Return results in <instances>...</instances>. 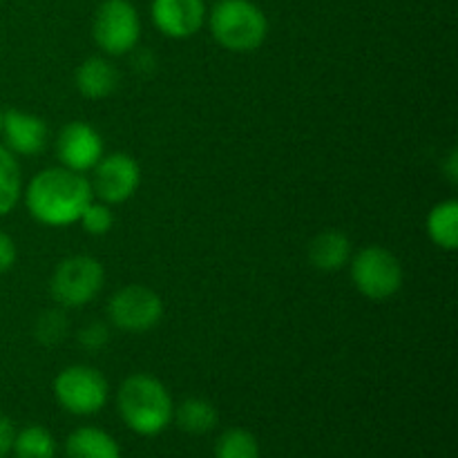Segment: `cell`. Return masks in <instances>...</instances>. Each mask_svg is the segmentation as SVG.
<instances>
[{
    "label": "cell",
    "instance_id": "16",
    "mask_svg": "<svg viewBox=\"0 0 458 458\" xmlns=\"http://www.w3.org/2000/svg\"><path fill=\"white\" fill-rule=\"evenodd\" d=\"M173 419L177 420L179 429L192 437H201L217 428V410L204 398H188L177 410L173 411Z\"/></svg>",
    "mask_w": 458,
    "mask_h": 458
},
{
    "label": "cell",
    "instance_id": "26",
    "mask_svg": "<svg viewBox=\"0 0 458 458\" xmlns=\"http://www.w3.org/2000/svg\"><path fill=\"white\" fill-rule=\"evenodd\" d=\"M3 116H4V112L0 110V134H3Z\"/></svg>",
    "mask_w": 458,
    "mask_h": 458
},
{
    "label": "cell",
    "instance_id": "15",
    "mask_svg": "<svg viewBox=\"0 0 458 458\" xmlns=\"http://www.w3.org/2000/svg\"><path fill=\"white\" fill-rule=\"evenodd\" d=\"M67 458H121V447L106 429L79 428L67 437Z\"/></svg>",
    "mask_w": 458,
    "mask_h": 458
},
{
    "label": "cell",
    "instance_id": "24",
    "mask_svg": "<svg viewBox=\"0 0 458 458\" xmlns=\"http://www.w3.org/2000/svg\"><path fill=\"white\" fill-rule=\"evenodd\" d=\"M16 264V244L7 233L0 231V273H7Z\"/></svg>",
    "mask_w": 458,
    "mask_h": 458
},
{
    "label": "cell",
    "instance_id": "21",
    "mask_svg": "<svg viewBox=\"0 0 458 458\" xmlns=\"http://www.w3.org/2000/svg\"><path fill=\"white\" fill-rule=\"evenodd\" d=\"M79 222L83 224V228L89 233V235H106V233H110L112 224H114V215H112L110 204H103V201L92 199L88 206H85Z\"/></svg>",
    "mask_w": 458,
    "mask_h": 458
},
{
    "label": "cell",
    "instance_id": "9",
    "mask_svg": "<svg viewBox=\"0 0 458 458\" xmlns=\"http://www.w3.org/2000/svg\"><path fill=\"white\" fill-rule=\"evenodd\" d=\"M92 170L94 177L89 182L92 195H97L103 204H123L137 192L141 183V168L125 152L101 157V161Z\"/></svg>",
    "mask_w": 458,
    "mask_h": 458
},
{
    "label": "cell",
    "instance_id": "6",
    "mask_svg": "<svg viewBox=\"0 0 458 458\" xmlns=\"http://www.w3.org/2000/svg\"><path fill=\"white\" fill-rule=\"evenodd\" d=\"M107 387L106 376L88 365H72L63 369L54 380V396L58 405L74 416L97 414L106 407Z\"/></svg>",
    "mask_w": 458,
    "mask_h": 458
},
{
    "label": "cell",
    "instance_id": "25",
    "mask_svg": "<svg viewBox=\"0 0 458 458\" xmlns=\"http://www.w3.org/2000/svg\"><path fill=\"white\" fill-rule=\"evenodd\" d=\"M13 438H16V428L9 419L0 416V456H7L13 447Z\"/></svg>",
    "mask_w": 458,
    "mask_h": 458
},
{
    "label": "cell",
    "instance_id": "10",
    "mask_svg": "<svg viewBox=\"0 0 458 458\" xmlns=\"http://www.w3.org/2000/svg\"><path fill=\"white\" fill-rule=\"evenodd\" d=\"M56 157L63 168L74 173H88L101 161L103 139L92 125L83 121H72L61 130L56 139Z\"/></svg>",
    "mask_w": 458,
    "mask_h": 458
},
{
    "label": "cell",
    "instance_id": "3",
    "mask_svg": "<svg viewBox=\"0 0 458 458\" xmlns=\"http://www.w3.org/2000/svg\"><path fill=\"white\" fill-rule=\"evenodd\" d=\"M206 18L213 38L228 52H255L268 36L267 13L253 0H219Z\"/></svg>",
    "mask_w": 458,
    "mask_h": 458
},
{
    "label": "cell",
    "instance_id": "22",
    "mask_svg": "<svg viewBox=\"0 0 458 458\" xmlns=\"http://www.w3.org/2000/svg\"><path fill=\"white\" fill-rule=\"evenodd\" d=\"M67 334V320L58 311H47L40 316L38 325H36V335L43 344H56L65 338Z\"/></svg>",
    "mask_w": 458,
    "mask_h": 458
},
{
    "label": "cell",
    "instance_id": "8",
    "mask_svg": "<svg viewBox=\"0 0 458 458\" xmlns=\"http://www.w3.org/2000/svg\"><path fill=\"white\" fill-rule=\"evenodd\" d=\"M107 316L121 331L143 334L161 320L164 302L148 286L132 284L112 295L110 304H107Z\"/></svg>",
    "mask_w": 458,
    "mask_h": 458
},
{
    "label": "cell",
    "instance_id": "27",
    "mask_svg": "<svg viewBox=\"0 0 458 458\" xmlns=\"http://www.w3.org/2000/svg\"><path fill=\"white\" fill-rule=\"evenodd\" d=\"M0 458H3V456H0Z\"/></svg>",
    "mask_w": 458,
    "mask_h": 458
},
{
    "label": "cell",
    "instance_id": "1",
    "mask_svg": "<svg viewBox=\"0 0 458 458\" xmlns=\"http://www.w3.org/2000/svg\"><path fill=\"white\" fill-rule=\"evenodd\" d=\"M92 199V186L88 179L63 165L38 173L25 191L27 210L45 226L76 224Z\"/></svg>",
    "mask_w": 458,
    "mask_h": 458
},
{
    "label": "cell",
    "instance_id": "13",
    "mask_svg": "<svg viewBox=\"0 0 458 458\" xmlns=\"http://www.w3.org/2000/svg\"><path fill=\"white\" fill-rule=\"evenodd\" d=\"M352 258V242L340 231H325L309 244V262L320 271H340Z\"/></svg>",
    "mask_w": 458,
    "mask_h": 458
},
{
    "label": "cell",
    "instance_id": "23",
    "mask_svg": "<svg viewBox=\"0 0 458 458\" xmlns=\"http://www.w3.org/2000/svg\"><path fill=\"white\" fill-rule=\"evenodd\" d=\"M107 340H110V334H107L106 327L98 325V322L85 327V329L79 334V343L83 344L85 349H89V352H97V349L106 347Z\"/></svg>",
    "mask_w": 458,
    "mask_h": 458
},
{
    "label": "cell",
    "instance_id": "2",
    "mask_svg": "<svg viewBox=\"0 0 458 458\" xmlns=\"http://www.w3.org/2000/svg\"><path fill=\"white\" fill-rule=\"evenodd\" d=\"M116 407L123 423L139 437H157L173 423V398L155 376L134 374L125 378Z\"/></svg>",
    "mask_w": 458,
    "mask_h": 458
},
{
    "label": "cell",
    "instance_id": "5",
    "mask_svg": "<svg viewBox=\"0 0 458 458\" xmlns=\"http://www.w3.org/2000/svg\"><path fill=\"white\" fill-rule=\"evenodd\" d=\"M94 43L110 56H121L137 47L141 18L130 0H103L92 21Z\"/></svg>",
    "mask_w": 458,
    "mask_h": 458
},
{
    "label": "cell",
    "instance_id": "19",
    "mask_svg": "<svg viewBox=\"0 0 458 458\" xmlns=\"http://www.w3.org/2000/svg\"><path fill=\"white\" fill-rule=\"evenodd\" d=\"M12 452L16 458H54L56 441L40 425H30V428L16 432Z\"/></svg>",
    "mask_w": 458,
    "mask_h": 458
},
{
    "label": "cell",
    "instance_id": "11",
    "mask_svg": "<svg viewBox=\"0 0 458 458\" xmlns=\"http://www.w3.org/2000/svg\"><path fill=\"white\" fill-rule=\"evenodd\" d=\"M150 16L157 30L174 40L191 38L204 27V0H152Z\"/></svg>",
    "mask_w": 458,
    "mask_h": 458
},
{
    "label": "cell",
    "instance_id": "7",
    "mask_svg": "<svg viewBox=\"0 0 458 458\" xmlns=\"http://www.w3.org/2000/svg\"><path fill=\"white\" fill-rule=\"evenodd\" d=\"M103 280H106V273L97 258L72 255L56 267L49 282V291L58 304L76 309L97 298Z\"/></svg>",
    "mask_w": 458,
    "mask_h": 458
},
{
    "label": "cell",
    "instance_id": "18",
    "mask_svg": "<svg viewBox=\"0 0 458 458\" xmlns=\"http://www.w3.org/2000/svg\"><path fill=\"white\" fill-rule=\"evenodd\" d=\"M22 192V177L21 165H18L16 157L0 146V217L12 213L13 206L18 204Z\"/></svg>",
    "mask_w": 458,
    "mask_h": 458
},
{
    "label": "cell",
    "instance_id": "20",
    "mask_svg": "<svg viewBox=\"0 0 458 458\" xmlns=\"http://www.w3.org/2000/svg\"><path fill=\"white\" fill-rule=\"evenodd\" d=\"M215 458H259V443L249 429H226L215 443Z\"/></svg>",
    "mask_w": 458,
    "mask_h": 458
},
{
    "label": "cell",
    "instance_id": "4",
    "mask_svg": "<svg viewBox=\"0 0 458 458\" xmlns=\"http://www.w3.org/2000/svg\"><path fill=\"white\" fill-rule=\"evenodd\" d=\"M403 267L401 259L383 246H367L352 259V282L367 300L383 302L401 291Z\"/></svg>",
    "mask_w": 458,
    "mask_h": 458
},
{
    "label": "cell",
    "instance_id": "14",
    "mask_svg": "<svg viewBox=\"0 0 458 458\" xmlns=\"http://www.w3.org/2000/svg\"><path fill=\"white\" fill-rule=\"evenodd\" d=\"M119 85V72L110 61L101 56L88 58L76 70V88L88 98H106Z\"/></svg>",
    "mask_w": 458,
    "mask_h": 458
},
{
    "label": "cell",
    "instance_id": "17",
    "mask_svg": "<svg viewBox=\"0 0 458 458\" xmlns=\"http://www.w3.org/2000/svg\"><path fill=\"white\" fill-rule=\"evenodd\" d=\"M429 240L443 250H456L458 246V204L454 199L441 201L428 215Z\"/></svg>",
    "mask_w": 458,
    "mask_h": 458
},
{
    "label": "cell",
    "instance_id": "12",
    "mask_svg": "<svg viewBox=\"0 0 458 458\" xmlns=\"http://www.w3.org/2000/svg\"><path fill=\"white\" fill-rule=\"evenodd\" d=\"M3 137L7 143V150L12 155L34 157L43 152L47 143V125L40 116L30 112L9 110L3 116Z\"/></svg>",
    "mask_w": 458,
    "mask_h": 458
}]
</instances>
